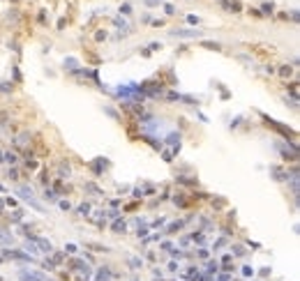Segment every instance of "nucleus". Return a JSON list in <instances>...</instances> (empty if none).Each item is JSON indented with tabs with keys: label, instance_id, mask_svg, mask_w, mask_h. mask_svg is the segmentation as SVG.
I'll list each match as a JSON object with an SVG mask.
<instances>
[{
	"label": "nucleus",
	"instance_id": "2",
	"mask_svg": "<svg viewBox=\"0 0 300 281\" xmlns=\"http://www.w3.org/2000/svg\"><path fill=\"white\" fill-rule=\"evenodd\" d=\"M19 194H21V196L26 198V201H30V203L35 205L37 210H42V205H39V203L35 201V198H32V189H28V187H21V189H19Z\"/></svg>",
	"mask_w": 300,
	"mask_h": 281
},
{
	"label": "nucleus",
	"instance_id": "4",
	"mask_svg": "<svg viewBox=\"0 0 300 281\" xmlns=\"http://www.w3.org/2000/svg\"><path fill=\"white\" fill-rule=\"evenodd\" d=\"M242 274H245V276H252V274H254V270H252L249 265H245V267H242Z\"/></svg>",
	"mask_w": 300,
	"mask_h": 281
},
{
	"label": "nucleus",
	"instance_id": "3",
	"mask_svg": "<svg viewBox=\"0 0 300 281\" xmlns=\"http://www.w3.org/2000/svg\"><path fill=\"white\" fill-rule=\"evenodd\" d=\"M173 35H180V37H196V35H199V30H196V32H194V30H178V32H173Z\"/></svg>",
	"mask_w": 300,
	"mask_h": 281
},
{
	"label": "nucleus",
	"instance_id": "1",
	"mask_svg": "<svg viewBox=\"0 0 300 281\" xmlns=\"http://www.w3.org/2000/svg\"><path fill=\"white\" fill-rule=\"evenodd\" d=\"M19 276H21V281H44V274H37V272H26V270L19 272Z\"/></svg>",
	"mask_w": 300,
	"mask_h": 281
},
{
	"label": "nucleus",
	"instance_id": "5",
	"mask_svg": "<svg viewBox=\"0 0 300 281\" xmlns=\"http://www.w3.org/2000/svg\"><path fill=\"white\" fill-rule=\"evenodd\" d=\"M203 46H205V48H215V51H217V48H219V44H212V42H203Z\"/></svg>",
	"mask_w": 300,
	"mask_h": 281
}]
</instances>
